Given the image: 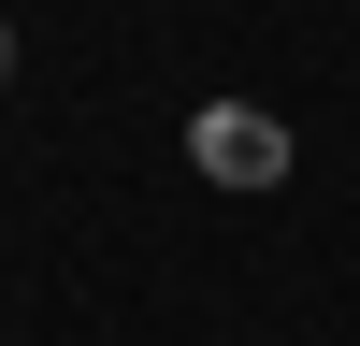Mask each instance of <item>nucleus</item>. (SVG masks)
<instances>
[{
  "label": "nucleus",
  "instance_id": "f257e3e1",
  "mask_svg": "<svg viewBox=\"0 0 360 346\" xmlns=\"http://www.w3.org/2000/svg\"><path fill=\"white\" fill-rule=\"evenodd\" d=\"M188 159L217 173V188H274V173H288V130L245 115V101H202V115H188Z\"/></svg>",
  "mask_w": 360,
  "mask_h": 346
},
{
  "label": "nucleus",
  "instance_id": "f03ea898",
  "mask_svg": "<svg viewBox=\"0 0 360 346\" xmlns=\"http://www.w3.org/2000/svg\"><path fill=\"white\" fill-rule=\"evenodd\" d=\"M0 86H15V29H0Z\"/></svg>",
  "mask_w": 360,
  "mask_h": 346
}]
</instances>
